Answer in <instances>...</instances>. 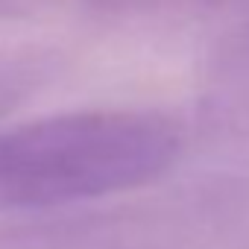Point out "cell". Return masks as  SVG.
I'll return each mask as SVG.
<instances>
[{
	"mask_svg": "<svg viewBox=\"0 0 249 249\" xmlns=\"http://www.w3.org/2000/svg\"><path fill=\"white\" fill-rule=\"evenodd\" d=\"M38 82V68L33 65H6L0 68V117L9 114L18 103L27 100V94Z\"/></svg>",
	"mask_w": 249,
	"mask_h": 249,
	"instance_id": "obj_5",
	"label": "cell"
},
{
	"mask_svg": "<svg viewBox=\"0 0 249 249\" xmlns=\"http://www.w3.org/2000/svg\"><path fill=\"white\" fill-rule=\"evenodd\" d=\"M182 153V129L159 111L82 108L0 132V217L68 211L147 188Z\"/></svg>",
	"mask_w": 249,
	"mask_h": 249,
	"instance_id": "obj_1",
	"label": "cell"
},
{
	"mask_svg": "<svg viewBox=\"0 0 249 249\" xmlns=\"http://www.w3.org/2000/svg\"><path fill=\"white\" fill-rule=\"evenodd\" d=\"M202 129L249 147V36L220 33L205 59L199 88Z\"/></svg>",
	"mask_w": 249,
	"mask_h": 249,
	"instance_id": "obj_3",
	"label": "cell"
},
{
	"mask_svg": "<svg viewBox=\"0 0 249 249\" xmlns=\"http://www.w3.org/2000/svg\"><path fill=\"white\" fill-rule=\"evenodd\" d=\"M0 249H249V173H214L164 196L0 223Z\"/></svg>",
	"mask_w": 249,
	"mask_h": 249,
	"instance_id": "obj_2",
	"label": "cell"
},
{
	"mask_svg": "<svg viewBox=\"0 0 249 249\" xmlns=\"http://www.w3.org/2000/svg\"><path fill=\"white\" fill-rule=\"evenodd\" d=\"M79 3L100 18L111 21H135V18H153L164 12L194 9V0H79Z\"/></svg>",
	"mask_w": 249,
	"mask_h": 249,
	"instance_id": "obj_4",
	"label": "cell"
}]
</instances>
